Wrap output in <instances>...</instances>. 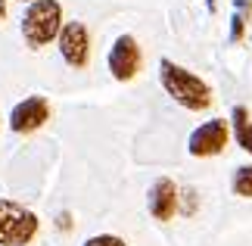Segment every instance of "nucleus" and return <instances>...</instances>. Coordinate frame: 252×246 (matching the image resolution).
Masks as SVG:
<instances>
[{
    "label": "nucleus",
    "mask_w": 252,
    "mask_h": 246,
    "mask_svg": "<svg viewBox=\"0 0 252 246\" xmlns=\"http://www.w3.org/2000/svg\"><path fill=\"white\" fill-rule=\"evenodd\" d=\"M159 81L165 87V94L171 97L178 106H184L187 112H206L215 94L206 78H199L196 72H190L187 66L174 63V60H159Z\"/></svg>",
    "instance_id": "nucleus-1"
},
{
    "label": "nucleus",
    "mask_w": 252,
    "mask_h": 246,
    "mask_svg": "<svg viewBox=\"0 0 252 246\" xmlns=\"http://www.w3.org/2000/svg\"><path fill=\"white\" fill-rule=\"evenodd\" d=\"M63 28V3L60 0H32L22 13V37L32 50L53 44Z\"/></svg>",
    "instance_id": "nucleus-2"
},
{
    "label": "nucleus",
    "mask_w": 252,
    "mask_h": 246,
    "mask_svg": "<svg viewBox=\"0 0 252 246\" xmlns=\"http://www.w3.org/2000/svg\"><path fill=\"white\" fill-rule=\"evenodd\" d=\"M37 231H41V218L28 209V206L0 196V246H28Z\"/></svg>",
    "instance_id": "nucleus-3"
},
{
    "label": "nucleus",
    "mask_w": 252,
    "mask_h": 246,
    "mask_svg": "<svg viewBox=\"0 0 252 246\" xmlns=\"http://www.w3.org/2000/svg\"><path fill=\"white\" fill-rule=\"evenodd\" d=\"M230 143V122L227 119H212L202 122L196 131L187 137V153L196 156V159H212V156H221Z\"/></svg>",
    "instance_id": "nucleus-4"
},
{
    "label": "nucleus",
    "mask_w": 252,
    "mask_h": 246,
    "mask_svg": "<svg viewBox=\"0 0 252 246\" xmlns=\"http://www.w3.org/2000/svg\"><path fill=\"white\" fill-rule=\"evenodd\" d=\"M109 72L115 81H134L143 69V53L134 35H119L109 47Z\"/></svg>",
    "instance_id": "nucleus-5"
},
{
    "label": "nucleus",
    "mask_w": 252,
    "mask_h": 246,
    "mask_svg": "<svg viewBox=\"0 0 252 246\" xmlns=\"http://www.w3.org/2000/svg\"><path fill=\"white\" fill-rule=\"evenodd\" d=\"M9 131L13 134H34L50 122V100L41 94H32L25 100H19L13 109H9Z\"/></svg>",
    "instance_id": "nucleus-6"
},
{
    "label": "nucleus",
    "mask_w": 252,
    "mask_h": 246,
    "mask_svg": "<svg viewBox=\"0 0 252 246\" xmlns=\"http://www.w3.org/2000/svg\"><path fill=\"white\" fill-rule=\"evenodd\" d=\"M56 47H60L63 63L72 69H87L91 63V32L84 22H63Z\"/></svg>",
    "instance_id": "nucleus-7"
},
{
    "label": "nucleus",
    "mask_w": 252,
    "mask_h": 246,
    "mask_svg": "<svg viewBox=\"0 0 252 246\" xmlns=\"http://www.w3.org/2000/svg\"><path fill=\"white\" fill-rule=\"evenodd\" d=\"M178 200H181V187L174 184L171 178H156L147 193V209L156 221H171L178 215Z\"/></svg>",
    "instance_id": "nucleus-8"
},
{
    "label": "nucleus",
    "mask_w": 252,
    "mask_h": 246,
    "mask_svg": "<svg viewBox=\"0 0 252 246\" xmlns=\"http://www.w3.org/2000/svg\"><path fill=\"white\" fill-rule=\"evenodd\" d=\"M230 128H234L237 146L252 156V122H249V109H246V106H234V112H230Z\"/></svg>",
    "instance_id": "nucleus-9"
},
{
    "label": "nucleus",
    "mask_w": 252,
    "mask_h": 246,
    "mask_svg": "<svg viewBox=\"0 0 252 246\" xmlns=\"http://www.w3.org/2000/svg\"><path fill=\"white\" fill-rule=\"evenodd\" d=\"M249 16H252V0H234V16H230V44H240L246 37Z\"/></svg>",
    "instance_id": "nucleus-10"
},
{
    "label": "nucleus",
    "mask_w": 252,
    "mask_h": 246,
    "mask_svg": "<svg viewBox=\"0 0 252 246\" xmlns=\"http://www.w3.org/2000/svg\"><path fill=\"white\" fill-rule=\"evenodd\" d=\"M230 190L243 200H252V162L249 165H237L234 178H230Z\"/></svg>",
    "instance_id": "nucleus-11"
},
{
    "label": "nucleus",
    "mask_w": 252,
    "mask_h": 246,
    "mask_svg": "<svg viewBox=\"0 0 252 246\" xmlns=\"http://www.w3.org/2000/svg\"><path fill=\"white\" fill-rule=\"evenodd\" d=\"M81 246H128V240L119 234H96V237H87Z\"/></svg>",
    "instance_id": "nucleus-12"
},
{
    "label": "nucleus",
    "mask_w": 252,
    "mask_h": 246,
    "mask_svg": "<svg viewBox=\"0 0 252 246\" xmlns=\"http://www.w3.org/2000/svg\"><path fill=\"white\" fill-rule=\"evenodd\" d=\"M178 212H184L187 218H190V215H196V190H193V187H187V190H181Z\"/></svg>",
    "instance_id": "nucleus-13"
},
{
    "label": "nucleus",
    "mask_w": 252,
    "mask_h": 246,
    "mask_svg": "<svg viewBox=\"0 0 252 246\" xmlns=\"http://www.w3.org/2000/svg\"><path fill=\"white\" fill-rule=\"evenodd\" d=\"M56 228H60V231H72V215H69V212H60V218H56Z\"/></svg>",
    "instance_id": "nucleus-14"
},
{
    "label": "nucleus",
    "mask_w": 252,
    "mask_h": 246,
    "mask_svg": "<svg viewBox=\"0 0 252 246\" xmlns=\"http://www.w3.org/2000/svg\"><path fill=\"white\" fill-rule=\"evenodd\" d=\"M0 19H6V0H0Z\"/></svg>",
    "instance_id": "nucleus-15"
},
{
    "label": "nucleus",
    "mask_w": 252,
    "mask_h": 246,
    "mask_svg": "<svg viewBox=\"0 0 252 246\" xmlns=\"http://www.w3.org/2000/svg\"><path fill=\"white\" fill-rule=\"evenodd\" d=\"M206 3H209V9H212V13H215V0H206Z\"/></svg>",
    "instance_id": "nucleus-16"
},
{
    "label": "nucleus",
    "mask_w": 252,
    "mask_h": 246,
    "mask_svg": "<svg viewBox=\"0 0 252 246\" xmlns=\"http://www.w3.org/2000/svg\"><path fill=\"white\" fill-rule=\"evenodd\" d=\"M22 3H32V0H22Z\"/></svg>",
    "instance_id": "nucleus-17"
}]
</instances>
